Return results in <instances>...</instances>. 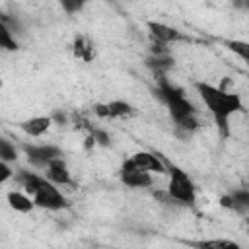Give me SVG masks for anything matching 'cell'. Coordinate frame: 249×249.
I'll use <instances>...</instances> for the list:
<instances>
[{
	"label": "cell",
	"mask_w": 249,
	"mask_h": 249,
	"mask_svg": "<svg viewBox=\"0 0 249 249\" xmlns=\"http://www.w3.org/2000/svg\"><path fill=\"white\" fill-rule=\"evenodd\" d=\"M196 91L202 97L206 109L212 113L218 128L222 130V134H228V124H230V117L239 113L243 109L241 99L237 93H230L224 91L216 86H210L206 82H196Z\"/></svg>",
	"instance_id": "1"
},
{
	"label": "cell",
	"mask_w": 249,
	"mask_h": 249,
	"mask_svg": "<svg viewBox=\"0 0 249 249\" xmlns=\"http://www.w3.org/2000/svg\"><path fill=\"white\" fill-rule=\"evenodd\" d=\"M156 93L160 95V99L169 107V113L173 117V121H181L185 117H191V115H196L193 103L185 97L183 89L181 88H175L173 84H169L165 80V74H158V89Z\"/></svg>",
	"instance_id": "2"
},
{
	"label": "cell",
	"mask_w": 249,
	"mask_h": 249,
	"mask_svg": "<svg viewBox=\"0 0 249 249\" xmlns=\"http://www.w3.org/2000/svg\"><path fill=\"white\" fill-rule=\"evenodd\" d=\"M165 165H167V173H169V185H167L169 196L179 204L193 206L196 200V189H195L193 179L181 167L171 165V163H165Z\"/></svg>",
	"instance_id": "3"
},
{
	"label": "cell",
	"mask_w": 249,
	"mask_h": 249,
	"mask_svg": "<svg viewBox=\"0 0 249 249\" xmlns=\"http://www.w3.org/2000/svg\"><path fill=\"white\" fill-rule=\"evenodd\" d=\"M31 196H33V200H35V206L45 208V210H60V208H66V206H68L66 196H64V195L54 187V183L49 181V179H45V181L39 185V189H37Z\"/></svg>",
	"instance_id": "4"
},
{
	"label": "cell",
	"mask_w": 249,
	"mask_h": 249,
	"mask_svg": "<svg viewBox=\"0 0 249 249\" xmlns=\"http://www.w3.org/2000/svg\"><path fill=\"white\" fill-rule=\"evenodd\" d=\"M23 152L27 156V160L35 165V167H47L54 158H60L62 156V150L56 148V146H51V144H43V146H29V144H23Z\"/></svg>",
	"instance_id": "5"
},
{
	"label": "cell",
	"mask_w": 249,
	"mask_h": 249,
	"mask_svg": "<svg viewBox=\"0 0 249 249\" xmlns=\"http://www.w3.org/2000/svg\"><path fill=\"white\" fill-rule=\"evenodd\" d=\"M123 165L146 169V171H152V173H165V169H167L165 161L158 154H152V152H136L128 160H124Z\"/></svg>",
	"instance_id": "6"
},
{
	"label": "cell",
	"mask_w": 249,
	"mask_h": 249,
	"mask_svg": "<svg viewBox=\"0 0 249 249\" xmlns=\"http://www.w3.org/2000/svg\"><path fill=\"white\" fill-rule=\"evenodd\" d=\"M121 181L126 187L132 189H144L152 185V171L146 169H138V167H128V165H121Z\"/></svg>",
	"instance_id": "7"
},
{
	"label": "cell",
	"mask_w": 249,
	"mask_h": 249,
	"mask_svg": "<svg viewBox=\"0 0 249 249\" xmlns=\"http://www.w3.org/2000/svg\"><path fill=\"white\" fill-rule=\"evenodd\" d=\"M148 33H150V39H152V41H156V43H165V45L183 39L181 33H179L175 27H169V25L160 23V21H148Z\"/></svg>",
	"instance_id": "8"
},
{
	"label": "cell",
	"mask_w": 249,
	"mask_h": 249,
	"mask_svg": "<svg viewBox=\"0 0 249 249\" xmlns=\"http://www.w3.org/2000/svg\"><path fill=\"white\" fill-rule=\"evenodd\" d=\"M45 169H47V179L53 181L54 185H70V183H72L70 171H68V167H66L62 156H60V158H54Z\"/></svg>",
	"instance_id": "9"
},
{
	"label": "cell",
	"mask_w": 249,
	"mask_h": 249,
	"mask_svg": "<svg viewBox=\"0 0 249 249\" xmlns=\"http://www.w3.org/2000/svg\"><path fill=\"white\" fill-rule=\"evenodd\" d=\"M72 54L78 60L91 62L93 56H95V47H93V43L86 35H76L74 41H72Z\"/></svg>",
	"instance_id": "10"
},
{
	"label": "cell",
	"mask_w": 249,
	"mask_h": 249,
	"mask_svg": "<svg viewBox=\"0 0 249 249\" xmlns=\"http://www.w3.org/2000/svg\"><path fill=\"white\" fill-rule=\"evenodd\" d=\"M51 123H53L51 117H31L27 121H21L19 123V128L27 136H43L51 128Z\"/></svg>",
	"instance_id": "11"
},
{
	"label": "cell",
	"mask_w": 249,
	"mask_h": 249,
	"mask_svg": "<svg viewBox=\"0 0 249 249\" xmlns=\"http://www.w3.org/2000/svg\"><path fill=\"white\" fill-rule=\"evenodd\" d=\"M8 202H10V206H12L16 212H23V214H27V212H31V210L35 208L33 196H29L25 191H23V193H19V191H10V193H8Z\"/></svg>",
	"instance_id": "12"
},
{
	"label": "cell",
	"mask_w": 249,
	"mask_h": 249,
	"mask_svg": "<svg viewBox=\"0 0 249 249\" xmlns=\"http://www.w3.org/2000/svg\"><path fill=\"white\" fill-rule=\"evenodd\" d=\"M146 64H148V68L154 70L156 76L158 74H165L173 66V56H169V53H165V54H150L146 58Z\"/></svg>",
	"instance_id": "13"
},
{
	"label": "cell",
	"mask_w": 249,
	"mask_h": 249,
	"mask_svg": "<svg viewBox=\"0 0 249 249\" xmlns=\"http://www.w3.org/2000/svg\"><path fill=\"white\" fill-rule=\"evenodd\" d=\"M231 208L237 214H249V189H235L230 193Z\"/></svg>",
	"instance_id": "14"
},
{
	"label": "cell",
	"mask_w": 249,
	"mask_h": 249,
	"mask_svg": "<svg viewBox=\"0 0 249 249\" xmlns=\"http://www.w3.org/2000/svg\"><path fill=\"white\" fill-rule=\"evenodd\" d=\"M109 117L111 119H124V117H132L136 111L130 103L126 101H121V99H115V101H109Z\"/></svg>",
	"instance_id": "15"
},
{
	"label": "cell",
	"mask_w": 249,
	"mask_h": 249,
	"mask_svg": "<svg viewBox=\"0 0 249 249\" xmlns=\"http://www.w3.org/2000/svg\"><path fill=\"white\" fill-rule=\"evenodd\" d=\"M193 247H204V249H235L237 243L235 241H228V239H210V241H187Z\"/></svg>",
	"instance_id": "16"
},
{
	"label": "cell",
	"mask_w": 249,
	"mask_h": 249,
	"mask_svg": "<svg viewBox=\"0 0 249 249\" xmlns=\"http://www.w3.org/2000/svg\"><path fill=\"white\" fill-rule=\"evenodd\" d=\"M226 45H228V49H230L231 53H235V54H237L241 60H245L247 66H249V43H247V41L233 39V41H226Z\"/></svg>",
	"instance_id": "17"
},
{
	"label": "cell",
	"mask_w": 249,
	"mask_h": 249,
	"mask_svg": "<svg viewBox=\"0 0 249 249\" xmlns=\"http://www.w3.org/2000/svg\"><path fill=\"white\" fill-rule=\"evenodd\" d=\"M0 45H2L6 51H16V49H18V43H16V39L12 37V29H10L6 23L0 25Z\"/></svg>",
	"instance_id": "18"
},
{
	"label": "cell",
	"mask_w": 249,
	"mask_h": 249,
	"mask_svg": "<svg viewBox=\"0 0 249 249\" xmlns=\"http://www.w3.org/2000/svg\"><path fill=\"white\" fill-rule=\"evenodd\" d=\"M16 158H18V152H16V148L6 140V138H2L0 140V160H4V161H16Z\"/></svg>",
	"instance_id": "19"
},
{
	"label": "cell",
	"mask_w": 249,
	"mask_h": 249,
	"mask_svg": "<svg viewBox=\"0 0 249 249\" xmlns=\"http://www.w3.org/2000/svg\"><path fill=\"white\" fill-rule=\"evenodd\" d=\"M60 2V6H62V10L66 12V14H78L84 6H86V2L88 0H58Z\"/></svg>",
	"instance_id": "20"
},
{
	"label": "cell",
	"mask_w": 249,
	"mask_h": 249,
	"mask_svg": "<svg viewBox=\"0 0 249 249\" xmlns=\"http://www.w3.org/2000/svg\"><path fill=\"white\" fill-rule=\"evenodd\" d=\"M89 130V134L95 138V142L97 144H101V146H109V134L105 132V130H101V128H88Z\"/></svg>",
	"instance_id": "21"
},
{
	"label": "cell",
	"mask_w": 249,
	"mask_h": 249,
	"mask_svg": "<svg viewBox=\"0 0 249 249\" xmlns=\"http://www.w3.org/2000/svg\"><path fill=\"white\" fill-rule=\"evenodd\" d=\"M93 113H95L99 119H111V117H109V105H107V103H95V105H93Z\"/></svg>",
	"instance_id": "22"
},
{
	"label": "cell",
	"mask_w": 249,
	"mask_h": 249,
	"mask_svg": "<svg viewBox=\"0 0 249 249\" xmlns=\"http://www.w3.org/2000/svg\"><path fill=\"white\" fill-rule=\"evenodd\" d=\"M14 173H12V169L8 167V161H0V183H6L10 177H12Z\"/></svg>",
	"instance_id": "23"
},
{
	"label": "cell",
	"mask_w": 249,
	"mask_h": 249,
	"mask_svg": "<svg viewBox=\"0 0 249 249\" xmlns=\"http://www.w3.org/2000/svg\"><path fill=\"white\" fill-rule=\"evenodd\" d=\"M54 119H56L58 123H66V117H64V115H60V113H56V115H54Z\"/></svg>",
	"instance_id": "24"
},
{
	"label": "cell",
	"mask_w": 249,
	"mask_h": 249,
	"mask_svg": "<svg viewBox=\"0 0 249 249\" xmlns=\"http://www.w3.org/2000/svg\"><path fill=\"white\" fill-rule=\"evenodd\" d=\"M235 8H243V0H231Z\"/></svg>",
	"instance_id": "25"
},
{
	"label": "cell",
	"mask_w": 249,
	"mask_h": 249,
	"mask_svg": "<svg viewBox=\"0 0 249 249\" xmlns=\"http://www.w3.org/2000/svg\"><path fill=\"white\" fill-rule=\"evenodd\" d=\"M243 8H247V10H249V0H243Z\"/></svg>",
	"instance_id": "26"
},
{
	"label": "cell",
	"mask_w": 249,
	"mask_h": 249,
	"mask_svg": "<svg viewBox=\"0 0 249 249\" xmlns=\"http://www.w3.org/2000/svg\"><path fill=\"white\" fill-rule=\"evenodd\" d=\"M247 189H249V187H247Z\"/></svg>",
	"instance_id": "27"
}]
</instances>
